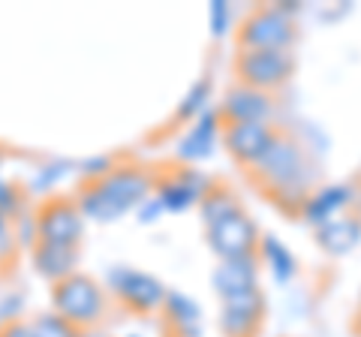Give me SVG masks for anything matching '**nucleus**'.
Segmentation results:
<instances>
[{
    "instance_id": "b1692460",
    "label": "nucleus",
    "mask_w": 361,
    "mask_h": 337,
    "mask_svg": "<svg viewBox=\"0 0 361 337\" xmlns=\"http://www.w3.org/2000/svg\"><path fill=\"white\" fill-rule=\"evenodd\" d=\"M223 16H226V6L223 4H214V25H217V27H214V33H223Z\"/></svg>"
},
{
    "instance_id": "a211bd4d",
    "label": "nucleus",
    "mask_w": 361,
    "mask_h": 337,
    "mask_svg": "<svg viewBox=\"0 0 361 337\" xmlns=\"http://www.w3.org/2000/svg\"><path fill=\"white\" fill-rule=\"evenodd\" d=\"M163 313H166V322L175 325L178 329V337H196V329H199V313L193 307V301L184 298V295H169L166 305H163Z\"/></svg>"
},
{
    "instance_id": "1a4fd4ad",
    "label": "nucleus",
    "mask_w": 361,
    "mask_h": 337,
    "mask_svg": "<svg viewBox=\"0 0 361 337\" xmlns=\"http://www.w3.org/2000/svg\"><path fill=\"white\" fill-rule=\"evenodd\" d=\"M277 130L280 127H274V123H268V121L223 123V145L232 160L247 172V168H253L268 154V148L277 139Z\"/></svg>"
},
{
    "instance_id": "412c9836",
    "label": "nucleus",
    "mask_w": 361,
    "mask_h": 337,
    "mask_svg": "<svg viewBox=\"0 0 361 337\" xmlns=\"http://www.w3.org/2000/svg\"><path fill=\"white\" fill-rule=\"evenodd\" d=\"M30 329H33V337H82V331H78L73 322H66L54 310L39 313V317L30 322Z\"/></svg>"
},
{
    "instance_id": "f03ea898",
    "label": "nucleus",
    "mask_w": 361,
    "mask_h": 337,
    "mask_svg": "<svg viewBox=\"0 0 361 337\" xmlns=\"http://www.w3.org/2000/svg\"><path fill=\"white\" fill-rule=\"evenodd\" d=\"M154 166H109L97 175H85V181L75 190V202L85 217L97 223H115L154 193Z\"/></svg>"
},
{
    "instance_id": "20e7f679",
    "label": "nucleus",
    "mask_w": 361,
    "mask_h": 337,
    "mask_svg": "<svg viewBox=\"0 0 361 337\" xmlns=\"http://www.w3.org/2000/svg\"><path fill=\"white\" fill-rule=\"evenodd\" d=\"M295 37H298V30H295V21H292L289 9L280 4H262L253 13H247L238 33H235V42H238V49L289 51Z\"/></svg>"
},
{
    "instance_id": "39448f33",
    "label": "nucleus",
    "mask_w": 361,
    "mask_h": 337,
    "mask_svg": "<svg viewBox=\"0 0 361 337\" xmlns=\"http://www.w3.org/2000/svg\"><path fill=\"white\" fill-rule=\"evenodd\" d=\"M235 75H238L241 85L271 94L277 87L289 85V78L295 75V54L274 49H238Z\"/></svg>"
},
{
    "instance_id": "f257e3e1",
    "label": "nucleus",
    "mask_w": 361,
    "mask_h": 337,
    "mask_svg": "<svg viewBox=\"0 0 361 337\" xmlns=\"http://www.w3.org/2000/svg\"><path fill=\"white\" fill-rule=\"evenodd\" d=\"M247 181L262 193L271 205H277L286 214H301L310 202L313 166L301 145L286 130H277L274 145L253 168H247Z\"/></svg>"
},
{
    "instance_id": "6ab92c4d",
    "label": "nucleus",
    "mask_w": 361,
    "mask_h": 337,
    "mask_svg": "<svg viewBox=\"0 0 361 337\" xmlns=\"http://www.w3.org/2000/svg\"><path fill=\"white\" fill-rule=\"evenodd\" d=\"M346 202V190H341V187H334V190H322V193H316V196H310V202H307V208H304V217H307L310 223H329L331 220V214L337 208H341Z\"/></svg>"
},
{
    "instance_id": "423d86ee",
    "label": "nucleus",
    "mask_w": 361,
    "mask_h": 337,
    "mask_svg": "<svg viewBox=\"0 0 361 337\" xmlns=\"http://www.w3.org/2000/svg\"><path fill=\"white\" fill-rule=\"evenodd\" d=\"M82 208L75 196H45L33 208V232L45 241L78 244L82 241Z\"/></svg>"
},
{
    "instance_id": "4468645a",
    "label": "nucleus",
    "mask_w": 361,
    "mask_h": 337,
    "mask_svg": "<svg viewBox=\"0 0 361 337\" xmlns=\"http://www.w3.org/2000/svg\"><path fill=\"white\" fill-rule=\"evenodd\" d=\"M256 286V256L250 259H220V268L214 271V289L220 292H235Z\"/></svg>"
},
{
    "instance_id": "393cba45",
    "label": "nucleus",
    "mask_w": 361,
    "mask_h": 337,
    "mask_svg": "<svg viewBox=\"0 0 361 337\" xmlns=\"http://www.w3.org/2000/svg\"><path fill=\"white\" fill-rule=\"evenodd\" d=\"M82 337H103V334H97V331H82Z\"/></svg>"
},
{
    "instance_id": "9b49d317",
    "label": "nucleus",
    "mask_w": 361,
    "mask_h": 337,
    "mask_svg": "<svg viewBox=\"0 0 361 337\" xmlns=\"http://www.w3.org/2000/svg\"><path fill=\"white\" fill-rule=\"evenodd\" d=\"M115 295L130 313H135V317H151V313H157L166 305L169 292L157 277L145 274V271H133L130 268V271H118Z\"/></svg>"
},
{
    "instance_id": "6e6552de",
    "label": "nucleus",
    "mask_w": 361,
    "mask_h": 337,
    "mask_svg": "<svg viewBox=\"0 0 361 337\" xmlns=\"http://www.w3.org/2000/svg\"><path fill=\"white\" fill-rule=\"evenodd\" d=\"M220 305H223L220 325L226 337H259L265 322V298L259 286L223 292Z\"/></svg>"
},
{
    "instance_id": "ddd939ff",
    "label": "nucleus",
    "mask_w": 361,
    "mask_h": 337,
    "mask_svg": "<svg viewBox=\"0 0 361 337\" xmlns=\"http://www.w3.org/2000/svg\"><path fill=\"white\" fill-rule=\"evenodd\" d=\"M78 244H61V241H45L33 235V244H30V256H33V265L37 271L49 280V283H58V280L75 274V265H78Z\"/></svg>"
},
{
    "instance_id": "7ed1b4c3",
    "label": "nucleus",
    "mask_w": 361,
    "mask_h": 337,
    "mask_svg": "<svg viewBox=\"0 0 361 337\" xmlns=\"http://www.w3.org/2000/svg\"><path fill=\"white\" fill-rule=\"evenodd\" d=\"M51 307L58 317L73 322L78 331H94L106 317L109 295L90 274L75 271L51 283Z\"/></svg>"
},
{
    "instance_id": "4be33fe9",
    "label": "nucleus",
    "mask_w": 361,
    "mask_h": 337,
    "mask_svg": "<svg viewBox=\"0 0 361 337\" xmlns=\"http://www.w3.org/2000/svg\"><path fill=\"white\" fill-rule=\"evenodd\" d=\"M265 250H268V256L274 259V265L280 262V277H289L292 274V256L280 247V241H274V238H265Z\"/></svg>"
},
{
    "instance_id": "dca6fc26",
    "label": "nucleus",
    "mask_w": 361,
    "mask_h": 337,
    "mask_svg": "<svg viewBox=\"0 0 361 337\" xmlns=\"http://www.w3.org/2000/svg\"><path fill=\"white\" fill-rule=\"evenodd\" d=\"M361 238V223L358 220H343V217H331L329 223H322L319 229V244L329 253H346L353 250L355 241Z\"/></svg>"
},
{
    "instance_id": "f3484780",
    "label": "nucleus",
    "mask_w": 361,
    "mask_h": 337,
    "mask_svg": "<svg viewBox=\"0 0 361 337\" xmlns=\"http://www.w3.org/2000/svg\"><path fill=\"white\" fill-rule=\"evenodd\" d=\"M217 127H220L217 111H211V115L202 118L196 127L184 136V142H180V148H178L180 160H196V157H205L211 151V142H214V133H217Z\"/></svg>"
},
{
    "instance_id": "aec40b11",
    "label": "nucleus",
    "mask_w": 361,
    "mask_h": 337,
    "mask_svg": "<svg viewBox=\"0 0 361 337\" xmlns=\"http://www.w3.org/2000/svg\"><path fill=\"white\" fill-rule=\"evenodd\" d=\"M208 94H211V78L205 75V78H199V82L193 85V91H190V94L184 97V103L178 106V111L172 115V121H169V127H178V123H184V121L193 118L196 111H199L202 106H205Z\"/></svg>"
},
{
    "instance_id": "f8f14e48",
    "label": "nucleus",
    "mask_w": 361,
    "mask_h": 337,
    "mask_svg": "<svg viewBox=\"0 0 361 337\" xmlns=\"http://www.w3.org/2000/svg\"><path fill=\"white\" fill-rule=\"evenodd\" d=\"M268 115H271V97L241 82H235L223 94V103L217 109L220 127L223 123H238V121H268Z\"/></svg>"
},
{
    "instance_id": "5701e85b",
    "label": "nucleus",
    "mask_w": 361,
    "mask_h": 337,
    "mask_svg": "<svg viewBox=\"0 0 361 337\" xmlns=\"http://www.w3.org/2000/svg\"><path fill=\"white\" fill-rule=\"evenodd\" d=\"M0 337H33V329L25 319H6L0 322Z\"/></svg>"
},
{
    "instance_id": "9d476101",
    "label": "nucleus",
    "mask_w": 361,
    "mask_h": 337,
    "mask_svg": "<svg viewBox=\"0 0 361 337\" xmlns=\"http://www.w3.org/2000/svg\"><path fill=\"white\" fill-rule=\"evenodd\" d=\"M157 178H154V196L163 208L169 211H184L193 202H202V193H205L208 181L202 184V178L193 172V168L180 166V163H163L154 166Z\"/></svg>"
},
{
    "instance_id": "0eeeda50",
    "label": "nucleus",
    "mask_w": 361,
    "mask_h": 337,
    "mask_svg": "<svg viewBox=\"0 0 361 337\" xmlns=\"http://www.w3.org/2000/svg\"><path fill=\"white\" fill-rule=\"evenodd\" d=\"M208 244L211 250L220 256V259H250L259 250V229L256 223L247 217V211L238 208L232 214L220 217L217 223L205 226Z\"/></svg>"
},
{
    "instance_id": "2eb2a0df",
    "label": "nucleus",
    "mask_w": 361,
    "mask_h": 337,
    "mask_svg": "<svg viewBox=\"0 0 361 337\" xmlns=\"http://www.w3.org/2000/svg\"><path fill=\"white\" fill-rule=\"evenodd\" d=\"M199 208H202V220H205V226H211V223H217L220 217L232 214V211H238L244 205L238 202V196H235L232 187H226L223 181H208Z\"/></svg>"
}]
</instances>
